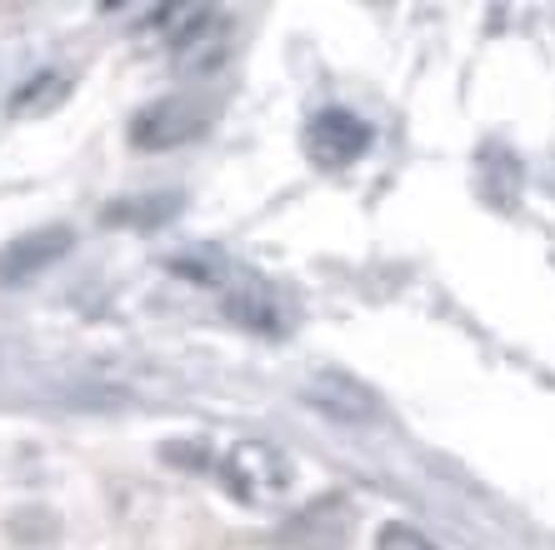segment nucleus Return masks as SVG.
Listing matches in <instances>:
<instances>
[{"label":"nucleus","mask_w":555,"mask_h":550,"mask_svg":"<svg viewBox=\"0 0 555 550\" xmlns=\"http://www.w3.org/2000/svg\"><path fill=\"white\" fill-rule=\"evenodd\" d=\"M220 486L231 490L241 506H250V511H266V506H281L291 496L296 465L285 461L275 446H266V440H241L220 461Z\"/></svg>","instance_id":"f257e3e1"},{"label":"nucleus","mask_w":555,"mask_h":550,"mask_svg":"<svg viewBox=\"0 0 555 550\" xmlns=\"http://www.w3.org/2000/svg\"><path fill=\"white\" fill-rule=\"evenodd\" d=\"M181 210V195L176 191H155V195H135V201H111L105 205V226H166L170 216Z\"/></svg>","instance_id":"6e6552de"},{"label":"nucleus","mask_w":555,"mask_h":550,"mask_svg":"<svg viewBox=\"0 0 555 550\" xmlns=\"http://www.w3.org/2000/svg\"><path fill=\"white\" fill-rule=\"evenodd\" d=\"M210 116H216V111H210L206 95H185V90L160 95V101L135 111V120H130V145H135V151H176V145H191L195 136H206Z\"/></svg>","instance_id":"f03ea898"},{"label":"nucleus","mask_w":555,"mask_h":550,"mask_svg":"<svg viewBox=\"0 0 555 550\" xmlns=\"http://www.w3.org/2000/svg\"><path fill=\"white\" fill-rule=\"evenodd\" d=\"M225 310H231L235 325H246V331H260V335H285L291 331V320H296V310H291V300H285L275 285H241V291L225 295Z\"/></svg>","instance_id":"0eeeda50"},{"label":"nucleus","mask_w":555,"mask_h":550,"mask_svg":"<svg viewBox=\"0 0 555 550\" xmlns=\"http://www.w3.org/2000/svg\"><path fill=\"white\" fill-rule=\"evenodd\" d=\"M371 141H375V130L365 126L356 111H340V105H331V111H321V116H310V126H306V155L321 170L356 166V161L371 151Z\"/></svg>","instance_id":"7ed1b4c3"},{"label":"nucleus","mask_w":555,"mask_h":550,"mask_svg":"<svg viewBox=\"0 0 555 550\" xmlns=\"http://www.w3.org/2000/svg\"><path fill=\"white\" fill-rule=\"evenodd\" d=\"M350 525H356V515H350L346 496H325L285 525V546L291 550H346Z\"/></svg>","instance_id":"423d86ee"},{"label":"nucleus","mask_w":555,"mask_h":550,"mask_svg":"<svg viewBox=\"0 0 555 550\" xmlns=\"http://www.w3.org/2000/svg\"><path fill=\"white\" fill-rule=\"evenodd\" d=\"M375 550H436V540H426L415 525H405V521H390V525H380Z\"/></svg>","instance_id":"9d476101"},{"label":"nucleus","mask_w":555,"mask_h":550,"mask_svg":"<svg viewBox=\"0 0 555 550\" xmlns=\"http://www.w3.org/2000/svg\"><path fill=\"white\" fill-rule=\"evenodd\" d=\"M70 245H76V231H70V226H36V231L15 235V241L0 251V285L36 281L40 270H51Z\"/></svg>","instance_id":"39448f33"},{"label":"nucleus","mask_w":555,"mask_h":550,"mask_svg":"<svg viewBox=\"0 0 555 550\" xmlns=\"http://www.w3.org/2000/svg\"><path fill=\"white\" fill-rule=\"evenodd\" d=\"M300 396L321 410V415L346 421V425H365V421L380 415V396H375L361 375L340 371V366H321V371H310L306 385H300Z\"/></svg>","instance_id":"20e7f679"},{"label":"nucleus","mask_w":555,"mask_h":550,"mask_svg":"<svg viewBox=\"0 0 555 550\" xmlns=\"http://www.w3.org/2000/svg\"><path fill=\"white\" fill-rule=\"evenodd\" d=\"M65 90H70V80L46 71V76L26 80V86L11 95V116H46V111H55V105L65 101Z\"/></svg>","instance_id":"1a4fd4ad"}]
</instances>
